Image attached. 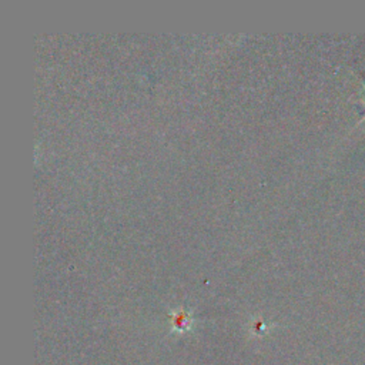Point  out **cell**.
<instances>
[{
	"label": "cell",
	"mask_w": 365,
	"mask_h": 365,
	"mask_svg": "<svg viewBox=\"0 0 365 365\" xmlns=\"http://www.w3.org/2000/svg\"><path fill=\"white\" fill-rule=\"evenodd\" d=\"M361 85H362V88H364V90H365V83H364V82H361ZM364 105H365V97H364ZM362 122H365V115L359 119V122H358V123H362Z\"/></svg>",
	"instance_id": "1"
}]
</instances>
